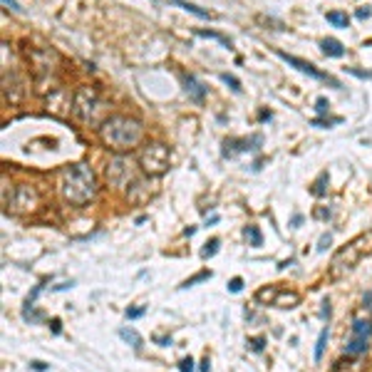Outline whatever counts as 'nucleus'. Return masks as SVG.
Wrapping results in <instances>:
<instances>
[{"instance_id":"f257e3e1","label":"nucleus","mask_w":372,"mask_h":372,"mask_svg":"<svg viewBox=\"0 0 372 372\" xmlns=\"http://www.w3.org/2000/svg\"><path fill=\"white\" fill-rule=\"evenodd\" d=\"M57 191H60L62 201L70 204V206H87V204H92L94 196H97V176H94L92 166L85 164V162L67 164L60 171Z\"/></svg>"},{"instance_id":"f03ea898","label":"nucleus","mask_w":372,"mask_h":372,"mask_svg":"<svg viewBox=\"0 0 372 372\" xmlns=\"http://www.w3.org/2000/svg\"><path fill=\"white\" fill-rule=\"evenodd\" d=\"M99 139L112 152H129V149L139 146L144 139V124L134 117L127 115H109L107 122L99 127Z\"/></svg>"},{"instance_id":"7ed1b4c3","label":"nucleus","mask_w":372,"mask_h":372,"mask_svg":"<svg viewBox=\"0 0 372 372\" xmlns=\"http://www.w3.org/2000/svg\"><path fill=\"white\" fill-rule=\"evenodd\" d=\"M72 115L82 124H90V127L99 129L109 117V109H107V102H104V97L99 94L97 87H80L72 97Z\"/></svg>"},{"instance_id":"20e7f679","label":"nucleus","mask_w":372,"mask_h":372,"mask_svg":"<svg viewBox=\"0 0 372 372\" xmlns=\"http://www.w3.org/2000/svg\"><path fill=\"white\" fill-rule=\"evenodd\" d=\"M139 166L144 174L149 176H162L169 171L171 166V154H169V146L162 141H146L139 152Z\"/></svg>"},{"instance_id":"39448f33","label":"nucleus","mask_w":372,"mask_h":372,"mask_svg":"<svg viewBox=\"0 0 372 372\" xmlns=\"http://www.w3.org/2000/svg\"><path fill=\"white\" fill-rule=\"evenodd\" d=\"M37 206H40V194H37L35 186H18L13 199H10V211L18 213V216H25V213H32Z\"/></svg>"},{"instance_id":"423d86ee","label":"nucleus","mask_w":372,"mask_h":372,"mask_svg":"<svg viewBox=\"0 0 372 372\" xmlns=\"http://www.w3.org/2000/svg\"><path fill=\"white\" fill-rule=\"evenodd\" d=\"M280 60H285L290 67H295L298 72H303V74H308V77H313V80H323V82H330L335 90H343V85L338 82V80H332V77H327V74H323L315 65H310V62H305V60H301V57H295V55H288V52H283V50H278L276 52Z\"/></svg>"},{"instance_id":"0eeeda50","label":"nucleus","mask_w":372,"mask_h":372,"mask_svg":"<svg viewBox=\"0 0 372 372\" xmlns=\"http://www.w3.org/2000/svg\"><path fill=\"white\" fill-rule=\"evenodd\" d=\"M129 181H134V179H132V169H129L127 159L124 157H115L107 164V184L117 186V189H124Z\"/></svg>"},{"instance_id":"6e6552de","label":"nucleus","mask_w":372,"mask_h":372,"mask_svg":"<svg viewBox=\"0 0 372 372\" xmlns=\"http://www.w3.org/2000/svg\"><path fill=\"white\" fill-rule=\"evenodd\" d=\"M271 301L273 308H295L298 303H301V295L293 293V290H283V288H266V290H260L258 293V301Z\"/></svg>"},{"instance_id":"1a4fd4ad","label":"nucleus","mask_w":372,"mask_h":372,"mask_svg":"<svg viewBox=\"0 0 372 372\" xmlns=\"http://www.w3.org/2000/svg\"><path fill=\"white\" fill-rule=\"evenodd\" d=\"M362 241H365V236H362V238H357V241H352L348 248H343L338 256H335V260H332V271H335V273H340V268H343V271H345V268L350 271V268L357 263L360 256H362V251H365V248L360 246Z\"/></svg>"},{"instance_id":"9d476101","label":"nucleus","mask_w":372,"mask_h":372,"mask_svg":"<svg viewBox=\"0 0 372 372\" xmlns=\"http://www.w3.org/2000/svg\"><path fill=\"white\" fill-rule=\"evenodd\" d=\"M184 90H186V94H189L194 102H204V97L209 92V87L204 82H199L194 74H184Z\"/></svg>"},{"instance_id":"9b49d317","label":"nucleus","mask_w":372,"mask_h":372,"mask_svg":"<svg viewBox=\"0 0 372 372\" xmlns=\"http://www.w3.org/2000/svg\"><path fill=\"white\" fill-rule=\"evenodd\" d=\"M320 47H323V55H327V57H343L345 55V45L340 40H335V37H325L320 43Z\"/></svg>"},{"instance_id":"f8f14e48","label":"nucleus","mask_w":372,"mask_h":372,"mask_svg":"<svg viewBox=\"0 0 372 372\" xmlns=\"http://www.w3.org/2000/svg\"><path fill=\"white\" fill-rule=\"evenodd\" d=\"M350 335H352V338H365V340H370V338H372V320L357 318V320L352 323V327H350Z\"/></svg>"},{"instance_id":"ddd939ff","label":"nucleus","mask_w":372,"mask_h":372,"mask_svg":"<svg viewBox=\"0 0 372 372\" xmlns=\"http://www.w3.org/2000/svg\"><path fill=\"white\" fill-rule=\"evenodd\" d=\"M367 343L370 340H365V338H348V343H345V355H352V357H360V355H365L367 352Z\"/></svg>"},{"instance_id":"4468645a","label":"nucleus","mask_w":372,"mask_h":372,"mask_svg":"<svg viewBox=\"0 0 372 372\" xmlns=\"http://www.w3.org/2000/svg\"><path fill=\"white\" fill-rule=\"evenodd\" d=\"M119 338H122L124 343H129L134 350H141V345H144L141 335H139L137 330H132V327H122V330H119Z\"/></svg>"},{"instance_id":"2eb2a0df","label":"nucleus","mask_w":372,"mask_h":372,"mask_svg":"<svg viewBox=\"0 0 372 372\" xmlns=\"http://www.w3.org/2000/svg\"><path fill=\"white\" fill-rule=\"evenodd\" d=\"M171 3H174V5H179V8H184L186 13H194L196 18H204V20H206V18H211V13L201 10V8H199V5H194V3H186V0H171Z\"/></svg>"},{"instance_id":"dca6fc26","label":"nucleus","mask_w":372,"mask_h":372,"mask_svg":"<svg viewBox=\"0 0 372 372\" xmlns=\"http://www.w3.org/2000/svg\"><path fill=\"white\" fill-rule=\"evenodd\" d=\"M327 23L330 25H335V27H350V18L345 15V13H338V10H330L327 15Z\"/></svg>"},{"instance_id":"f3484780","label":"nucleus","mask_w":372,"mask_h":372,"mask_svg":"<svg viewBox=\"0 0 372 372\" xmlns=\"http://www.w3.org/2000/svg\"><path fill=\"white\" fill-rule=\"evenodd\" d=\"M332 372H365L362 360H352V362H338Z\"/></svg>"},{"instance_id":"a211bd4d","label":"nucleus","mask_w":372,"mask_h":372,"mask_svg":"<svg viewBox=\"0 0 372 372\" xmlns=\"http://www.w3.org/2000/svg\"><path fill=\"white\" fill-rule=\"evenodd\" d=\"M243 236L251 241V246H263V236H260L258 226H246V229H243Z\"/></svg>"},{"instance_id":"6ab92c4d","label":"nucleus","mask_w":372,"mask_h":372,"mask_svg":"<svg viewBox=\"0 0 372 372\" xmlns=\"http://www.w3.org/2000/svg\"><path fill=\"white\" fill-rule=\"evenodd\" d=\"M327 327H323L320 330V338H318V343H315V362H320L323 360V350H325V345H327Z\"/></svg>"},{"instance_id":"aec40b11","label":"nucleus","mask_w":372,"mask_h":372,"mask_svg":"<svg viewBox=\"0 0 372 372\" xmlns=\"http://www.w3.org/2000/svg\"><path fill=\"white\" fill-rule=\"evenodd\" d=\"M218 246H221V241H218V238L206 241V243H204V248H201V258H213V256L218 253Z\"/></svg>"},{"instance_id":"412c9836","label":"nucleus","mask_w":372,"mask_h":372,"mask_svg":"<svg viewBox=\"0 0 372 372\" xmlns=\"http://www.w3.org/2000/svg\"><path fill=\"white\" fill-rule=\"evenodd\" d=\"M196 35H201V37H211V40H218L223 47H231V40H229V37H223V35H218V32H213V30H199Z\"/></svg>"},{"instance_id":"4be33fe9","label":"nucleus","mask_w":372,"mask_h":372,"mask_svg":"<svg viewBox=\"0 0 372 372\" xmlns=\"http://www.w3.org/2000/svg\"><path fill=\"white\" fill-rule=\"evenodd\" d=\"M209 278H211V271H201V273H196L194 278L184 280V285H181V288H191V285H196V283H201V280H209Z\"/></svg>"},{"instance_id":"5701e85b","label":"nucleus","mask_w":372,"mask_h":372,"mask_svg":"<svg viewBox=\"0 0 372 372\" xmlns=\"http://www.w3.org/2000/svg\"><path fill=\"white\" fill-rule=\"evenodd\" d=\"M221 80L226 82L233 92H241V80H238V77H233V74H229V72H223V74H221Z\"/></svg>"},{"instance_id":"b1692460","label":"nucleus","mask_w":372,"mask_h":372,"mask_svg":"<svg viewBox=\"0 0 372 372\" xmlns=\"http://www.w3.org/2000/svg\"><path fill=\"white\" fill-rule=\"evenodd\" d=\"M325 181H327V174L323 171V174L318 176V181H315V189H313L315 196H323V194H325Z\"/></svg>"},{"instance_id":"393cba45","label":"nucleus","mask_w":372,"mask_h":372,"mask_svg":"<svg viewBox=\"0 0 372 372\" xmlns=\"http://www.w3.org/2000/svg\"><path fill=\"white\" fill-rule=\"evenodd\" d=\"M315 109H318V115H327L330 102H327L325 97H318V99H315Z\"/></svg>"},{"instance_id":"a878e982","label":"nucleus","mask_w":372,"mask_h":372,"mask_svg":"<svg viewBox=\"0 0 372 372\" xmlns=\"http://www.w3.org/2000/svg\"><path fill=\"white\" fill-rule=\"evenodd\" d=\"M144 313H146V308H127L124 315H127V320H137V318H141Z\"/></svg>"},{"instance_id":"bb28decb","label":"nucleus","mask_w":372,"mask_h":372,"mask_svg":"<svg viewBox=\"0 0 372 372\" xmlns=\"http://www.w3.org/2000/svg\"><path fill=\"white\" fill-rule=\"evenodd\" d=\"M345 72L355 74V77H360V80H370V77H372V72H365V70H355V67H345Z\"/></svg>"},{"instance_id":"cd10ccee","label":"nucleus","mask_w":372,"mask_h":372,"mask_svg":"<svg viewBox=\"0 0 372 372\" xmlns=\"http://www.w3.org/2000/svg\"><path fill=\"white\" fill-rule=\"evenodd\" d=\"M179 370H181V372H194V370H196V367H194V360H191V357H184V360L179 362Z\"/></svg>"},{"instance_id":"c85d7f7f","label":"nucleus","mask_w":372,"mask_h":372,"mask_svg":"<svg viewBox=\"0 0 372 372\" xmlns=\"http://www.w3.org/2000/svg\"><path fill=\"white\" fill-rule=\"evenodd\" d=\"M248 345H251V350L260 352V350H263V345H266V338H253V340H248Z\"/></svg>"},{"instance_id":"c756f323","label":"nucleus","mask_w":372,"mask_h":372,"mask_svg":"<svg viewBox=\"0 0 372 372\" xmlns=\"http://www.w3.org/2000/svg\"><path fill=\"white\" fill-rule=\"evenodd\" d=\"M241 288H243V278H231L229 280V290L231 293H241Z\"/></svg>"},{"instance_id":"7c9ffc66","label":"nucleus","mask_w":372,"mask_h":372,"mask_svg":"<svg viewBox=\"0 0 372 372\" xmlns=\"http://www.w3.org/2000/svg\"><path fill=\"white\" fill-rule=\"evenodd\" d=\"M330 243H332V236H330V233H325V236L320 238V246H318V251H320V253H323V251H327V248H330Z\"/></svg>"},{"instance_id":"2f4dec72","label":"nucleus","mask_w":372,"mask_h":372,"mask_svg":"<svg viewBox=\"0 0 372 372\" xmlns=\"http://www.w3.org/2000/svg\"><path fill=\"white\" fill-rule=\"evenodd\" d=\"M3 5H5L8 10H13V13H20V5L15 3V0H3Z\"/></svg>"},{"instance_id":"473e14b6","label":"nucleus","mask_w":372,"mask_h":372,"mask_svg":"<svg viewBox=\"0 0 372 372\" xmlns=\"http://www.w3.org/2000/svg\"><path fill=\"white\" fill-rule=\"evenodd\" d=\"M32 370H35V372H45V370H47V365H45V362H40V360H35V362H32Z\"/></svg>"},{"instance_id":"72a5a7b5","label":"nucleus","mask_w":372,"mask_h":372,"mask_svg":"<svg viewBox=\"0 0 372 372\" xmlns=\"http://www.w3.org/2000/svg\"><path fill=\"white\" fill-rule=\"evenodd\" d=\"M370 15H372V10H370V8H367V10H365V8H360V10H357V18H360V20H365V18H370Z\"/></svg>"},{"instance_id":"f704fd0d","label":"nucleus","mask_w":372,"mask_h":372,"mask_svg":"<svg viewBox=\"0 0 372 372\" xmlns=\"http://www.w3.org/2000/svg\"><path fill=\"white\" fill-rule=\"evenodd\" d=\"M60 330H62V327H60V320L55 318V320H52V332H55V335H60Z\"/></svg>"},{"instance_id":"c9c22d12","label":"nucleus","mask_w":372,"mask_h":372,"mask_svg":"<svg viewBox=\"0 0 372 372\" xmlns=\"http://www.w3.org/2000/svg\"><path fill=\"white\" fill-rule=\"evenodd\" d=\"M365 308H372V293L365 295Z\"/></svg>"},{"instance_id":"e433bc0d","label":"nucleus","mask_w":372,"mask_h":372,"mask_svg":"<svg viewBox=\"0 0 372 372\" xmlns=\"http://www.w3.org/2000/svg\"><path fill=\"white\" fill-rule=\"evenodd\" d=\"M209 365H211V362H209V357H206V360L201 362V372H209Z\"/></svg>"}]
</instances>
